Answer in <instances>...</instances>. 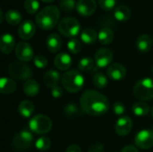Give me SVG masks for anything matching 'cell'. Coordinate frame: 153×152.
Segmentation results:
<instances>
[{
	"mask_svg": "<svg viewBox=\"0 0 153 152\" xmlns=\"http://www.w3.org/2000/svg\"><path fill=\"white\" fill-rule=\"evenodd\" d=\"M60 80L59 73L55 70H49L48 71L44 76H43V82L48 88H54L58 84V82Z\"/></svg>",
	"mask_w": 153,
	"mask_h": 152,
	"instance_id": "19",
	"label": "cell"
},
{
	"mask_svg": "<svg viewBox=\"0 0 153 152\" xmlns=\"http://www.w3.org/2000/svg\"><path fill=\"white\" fill-rule=\"evenodd\" d=\"M113 111L114 113L117 115V116H122L126 111V108H125V105L120 102V101H117L114 104V107H113Z\"/></svg>",
	"mask_w": 153,
	"mask_h": 152,
	"instance_id": "38",
	"label": "cell"
},
{
	"mask_svg": "<svg viewBox=\"0 0 153 152\" xmlns=\"http://www.w3.org/2000/svg\"><path fill=\"white\" fill-rule=\"evenodd\" d=\"M33 63L36 65V67L41 69V68H45L48 65V59L41 55H38L33 58Z\"/></svg>",
	"mask_w": 153,
	"mask_h": 152,
	"instance_id": "37",
	"label": "cell"
},
{
	"mask_svg": "<svg viewBox=\"0 0 153 152\" xmlns=\"http://www.w3.org/2000/svg\"><path fill=\"white\" fill-rule=\"evenodd\" d=\"M133 112L137 116H146L150 112V107L144 101H137L133 106Z\"/></svg>",
	"mask_w": 153,
	"mask_h": 152,
	"instance_id": "28",
	"label": "cell"
},
{
	"mask_svg": "<svg viewBox=\"0 0 153 152\" xmlns=\"http://www.w3.org/2000/svg\"><path fill=\"white\" fill-rule=\"evenodd\" d=\"M152 117H153V107L152 108Z\"/></svg>",
	"mask_w": 153,
	"mask_h": 152,
	"instance_id": "44",
	"label": "cell"
},
{
	"mask_svg": "<svg viewBox=\"0 0 153 152\" xmlns=\"http://www.w3.org/2000/svg\"><path fill=\"white\" fill-rule=\"evenodd\" d=\"M76 11L82 16H90L96 11L97 4L95 0H79L76 4Z\"/></svg>",
	"mask_w": 153,
	"mask_h": 152,
	"instance_id": "12",
	"label": "cell"
},
{
	"mask_svg": "<svg viewBox=\"0 0 153 152\" xmlns=\"http://www.w3.org/2000/svg\"><path fill=\"white\" fill-rule=\"evenodd\" d=\"M98 2L100 7L105 11L112 10L117 4V0H98Z\"/></svg>",
	"mask_w": 153,
	"mask_h": 152,
	"instance_id": "36",
	"label": "cell"
},
{
	"mask_svg": "<svg viewBox=\"0 0 153 152\" xmlns=\"http://www.w3.org/2000/svg\"><path fill=\"white\" fill-rule=\"evenodd\" d=\"M14 45H15V39L12 34L5 33L1 37L0 49L3 54L8 55L12 53V51L14 48Z\"/></svg>",
	"mask_w": 153,
	"mask_h": 152,
	"instance_id": "16",
	"label": "cell"
},
{
	"mask_svg": "<svg viewBox=\"0 0 153 152\" xmlns=\"http://www.w3.org/2000/svg\"><path fill=\"white\" fill-rule=\"evenodd\" d=\"M135 145L143 150H148L153 146V132L149 129L140 131L134 138Z\"/></svg>",
	"mask_w": 153,
	"mask_h": 152,
	"instance_id": "9",
	"label": "cell"
},
{
	"mask_svg": "<svg viewBox=\"0 0 153 152\" xmlns=\"http://www.w3.org/2000/svg\"><path fill=\"white\" fill-rule=\"evenodd\" d=\"M22 16L20 13V12L17 10H13V9L6 11L5 14H4V19H5L6 22L12 26L19 24L22 21Z\"/></svg>",
	"mask_w": 153,
	"mask_h": 152,
	"instance_id": "26",
	"label": "cell"
},
{
	"mask_svg": "<svg viewBox=\"0 0 153 152\" xmlns=\"http://www.w3.org/2000/svg\"><path fill=\"white\" fill-rule=\"evenodd\" d=\"M51 93H52V96L54 98H56V99L60 98V97L63 96V89L60 86L56 85V86H55L54 88L51 89Z\"/></svg>",
	"mask_w": 153,
	"mask_h": 152,
	"instance_id": "39",
	"label": "cell"
},
{
	"mask_svg": "<svg viewBox=\"0 0 153 152\" xmlns=\"http://www.w3.org/2000/svg\"><path fill=\"white\" fill-rule=\"evenodd\" d=\"M152 39L147 34H142V35H140L138 37L137 40H136L137 48L141 52H143V53L148 52L152 48Z\"/></svg>",
	"mask_w": 153,
	"mask_h": 152,
	"instance_id": "20",
	"label": "cell"
},
{
	"mask_svg": "<svg viewBox=\"0 0 153 152\" xmlns=\"http://www.w3.org/2000/svg\"><path fill=\"white\" fill-rule=\"evenodd\" d=\"M30 129L37 134L48 133L52 128V121L46 115H36L29 122Z\"/></svg>",
	"mask_w": 153,
	"mask_h": 152,
	"instance_id": "5",
	"label": "cell"
},
{
	"mask_svg": "<svg viewBox=\"0 0 153 152\" xmlns=\"http://www.w3.org/2000/svg\"><path fill=\"white\" fill-rule=\"evenodd\" d=\"M104 151V146L102 145V143H95L93 145L91 146V148L89 149L88 152H103Z\"/></svg>",
	"mask_w": 153,
	"mask_h": 152,
	"instance_id": "40",
	"label": "cell"
},
{
	"mask_svg": "<svg viewBox=\"0 0 153 152\" xmlns=\"http://www.w3.org/2000/svg\"><path fill=\"white\" fill-rule=\"evenodd\" d=\"M82 110L94 116H99L106 114L109 108L108 99L101 93L89 90L83 92L80 99Z\"/></svg>",
	"mask_w": 153,
	"mask_h": 152,
	"instance_id": "1",
	"label": "cell"
},
{
	"mask_svg": "<svg viewBox=\"0 0 153 152\" xmlns=\"http://www.w3.org/2000/svg\"><path fill=\"white\" fill-rule=\"evenodd\" d=\"M59 17V9L56 5H48L37 13L36 23L42 30H51L57 24Z\"/></svg>",
	"mask_w": 153,
	"mask_h": 152,
	"instance_id": "2",
	"label": "cell"
},
{
	"mask_svg": "<svg viewBox=\"0 0 153 152\" xmlns=\"http://www.w3.org/2000/svg\"><path fill=\"white\" fill-rule=\"evenodd\" d=\"M16 90V83L13 79L3 77L0 81V91L3 94H11Z\"/></svg>",
	"mask_w": 153,
	"mask_h": 152,
	"instance_id": "21",
	"label": "cell"
},
{
	"mask_svg": "<svg viewBox=\"0 0 153 152\" xmlns=\"http://www.w3.org/2000/svg\"><path fill=\"white\" fill-rule=\"evenodd\" d=\"M18 111L22 116L29 118L32 116L34 112V105L29 100H23L19 104Z\"/></svg>",
	"mask_w": 153,
	"mask_h": 152,
	"instance_id": "23",
	"label": "cell"
},
{
	"mask_svg": "<svg viewBox=\"0 0 153 152\" xmlns=\"http://www.w3.org/2000/svg\"><path fill=\"white\" fill-rule=\"evenodd\" d=\"M114 16L119 22L127 21L131 16V12H130L129 7H127L126 5H122V4L117 6L114 11Z\"/></svg>",
	"mask_w": 153,
	"mask_h": 152,
	"instance_id": "24",
	"label": "cell"
},
{
	"mask_svg": "<svg viewBox=\"0 0 153 152\" xmlns=\"http://www.w3.org/2000/svg\"><path fill=\"white\" fill-rule=\"evenodd\" d=\"M65 114L71 117V116H76L78 115H81V111L80 109L78 108V107L75 105V104H73V103H70V104H67L65 108Z\"/></svg>",
	"mask_w": 153,
	"mask_h": 152,
	"instance_id": "35",
	"label": "cell"
},
{
	"mask_svg": "<svg viewBox=\"0 0 153 152\" xmlns=\"http://www.w3.org/2000/svg\"><path fill=\"white\" fill-rule=\"evenodd\" d=\"M23 91L29 97H35L39 91V85L34 80H28L23 85Z\"/></svg>",
	"mask_w": 153,
	"mask_h": 152,
	"instance_id": "25",
	"label": "cell"
},
{
	"mask_svg": "<svg viewBox=\"0 0 153 152\" xmlns=\"http://www.w3.org/2000/svg\"><path fill=\"white\" fill-rule=\"evenodd\" d=\"M61 82L65 90L68 92L76 93L82 90L84 84V77L79 71L70 70L62 75Z\"/></svg>",
	"mask_w": 153,
	"mask_h": 152,
	"instance_id": "3",
	"label": "cell"
},
{
	"mask_svg": "<svg viewBox=\"0 0 153 152\" xmlns=\"http://www.w3.org/2000/svg\"><path fill=\"white\" fill-rule=\"evenodd\" d=\"M76 2L75 0H61L60 1V8L65 13H71L74 7H76Z\"/></svg>",
	"mask_w": 153,
	"mask_h": 152,
	"instance_id": "33",
	"label": "cell"
},
{
	"mask_svg": "<svg viewBox=\"0 0 153 152\" xmlns=\"http://www.w3.org/2000/svg\"><path fill=\"white\" fill-rule=\"evenodd\" d=\"M7 72L13 79L19 81H28L32 74L31 68L23 62L11 63L7 68Z\"/></svg>",
	"mask_w": 153,
	"mask_h": 152,
	"instance_id": "6",
	"label": "cell"
},
{
	"mask_svg": "<svg viewBox=\"0 0 153 152\" xmlns=\"http://www.w3.org/2000/svg\"><path fill=\"white\" fill-rule=\"evenodd\" d=\"M98 39L102 45H108L114 39V32L111 29L105 27L102 28L98 34Z\"/></svg>",
	"mask_w": 153,
	"mask_h": 152,
	"instance_id": "22",
	"label": "cell"
},
{
	"mask_svg": "<svg viewBox=\"0 0 153 152\" xmlns=\"http://www.w3.org/2000/svg\"><path fill=\"white\" fill-rule=\"evenodd\" d=\"M92 82H93L94 86L97 87L98 89H104L108 83L107 76L102 73H97L94 75Z\"/></svg>",
	"mask_w": 153,
	"mask_h": 152,
	"instance_id": "30",
	"label": "cell"
},
{
	"mask_svg": "<svg viewBox=\"0 0 153 152\" xmlns=\"http://www.w3.org/2000/svg\"><path fill=\"white\" fill-rule=\"evenodd\" d=\"M98 34L93 28H86L81 33V39L85 44H92L97 40Z\"/></svg>",
	"mask_w": 153,
	"mask_h": 152,
	"instance_id": "27",
	"label": "cell"
},
{
	"mask_svg": "<svg viewBox=\"0 0 153 152\" xmlns=\"http://www.w3.org/2000/svg\"><path fill=\"white\" fill-rule=\"evenodd\" d=\"M121 152H139L138 150L136 149V147L133 146V145H127L126 146Z\"/></svg>",
	"mask_w": 153,
	"mask_h": 152,
	"instance_id": "42",
	"label": "cell"
},
{
	"mask_svg": "<svg viewBox=\"0 0 153 152\" xmlns=\"http://www.w3.org/2000/svg\"><path fill=\"white\" fill-rule=\"evenodd\" d=\"M132 127H133L132 119L130 117H128V116H123L117 121L115 130H116V133L118 135L126 136L131 132Z\"/></svg>",
	"mask_w": 153,
	"mask_h": 152,
	"instance_id": "13",
	"label": "cell"
},
{
	"mask_svg": "<svg viewBox=\"0 0 153 152\" xmlns=\"http://www.w3.org/2000/svg\"><path fill=\"white\" fill-rule=\"evenodd\" d=\"M66 152H82V149L77 144H72L66 149Z\"/></svg>",
	"mask_w": 153,
	"mask_h": 152,
	"instance_id": "41",
	"label": "cell"
},
{
	"mask_svg": "<svg viewBox=\"0 0 153 152\" xmlns=\"http://www.w3.org/2000/svg\"><path fill=\"white\" fill-rule=\"evenodd\" d=\"M35 146L39 151H47L51 147V140L46 136L39 137L36 141Z\"/></svg>",
	"mask_w": 153,
	"mask_h": 152,
	"instance_id": "31",
	"label": "cell"
},
{
	"mask_svg": "<svg viewBox=\"0 0 153 152\" xmlns=\"http://www.w3.org/2000/svg\"><path fill=\"white\" fill-rule=\"evenodd\" d=\"M33 142V135L27 130L21 131L13 139V148L17 151H24L30 148Z\"/></svg>",
	"mask_w": 153,
	"mask_h": 152,
	"instance_id": "8",
	"label": "cell"
},
{
	"mask_svg": "<svg viewBox=\"0 0 153 152\" xmlns=\"http://www.w3.org/2000/svg\"><path fill=\"white\" fill-rule=\"evenodd\" d=\"M59 32L65 37H74L78 35L81 30L80 22L74 17H66L58 23Z\"/></svg>",
	"mask_w": 153,
	"mask_h": 152,
	"instance_id": "7",
	"label": "cell"
},
{
	"mask_svg": "<svg viewBox=\"0 0 153 152\" xmlns=\"http://www.w3.org/2000/svg\"><path fill=\"white\" fill-rule=\"evenodd\" d=\"M63 41L61 37L56 34V33H52L48 37L47 39V47L48 49L52 52V53H56L57 51L60 50L61 47H62Z\"/></svg>",
	"mask_w": 153,
	"mask_h": 152,
	"instance_id": "18",
	"label": "cell"
},
{
	"mask_svg": "<svg viewBox=\"0 0 153 152\" xmlns=\"http://www.w3.org/2000/svg\"><path fill=\"white\" fill-rule=\"evenodd\" d=\"M95 61L91 57H83L78 63V68L82 72H90L95 67Z\"/></svg>",
	"mask_w": 153,
	"mask_h": 152,
	"instance_id": "29",
	"label": "cell"
},
{
	"mask_svg": "<svg viewBox=\"0 0 153 152\" xmlns=\"http://www.w3.org/2000/svg\"><path fill=\"white\" fill-rule=\"evenodd\" d=\"M72 63H73L72 58H71L70 55H68L67 53L57 54L54 60V64H55L56 67L61 71L69 69L70 66L72 65Z\"/></svg>",
	"mask_w": 153,
	"mask_h": 152,
	"instance_id": "17",
	"label": "cell"
},
{
	"mask_svg": "<svg viewBox=\"0 0 153 152\" xmlns=\"http://www.w3.org/2000/svg\"><path fill=\"white\" fill-rule=\"evenodd\" d=\"M107 73L109 79L113 81H121L126 74V69L123 65L115 63L108 66Z\"/></svg>",
	"mask_w": 153,
	"mask_h": 152,
	"instance_id": "14",
	"label": "cell"
},
{
	"mask_svg": "<svg viewBox=\"0 0 153 152\" xmlns=\"http://www.w3.org/2000/svg\"><path fill=\"white\" fill-rule=\"evenodd\" d=\"M113 60V53L108 48H100L95 53V63L98 67L104 68L111 64Z\"/></svg>",
	"mask_w": 153,
	"mask_h": 152,
	"instance_id": "11",
	"label": "cell"
},
{
	"mask_svg": "<svg viewBox=\"0 0 153 152\" xmlns=\"http://www.w3.org/2000/svg\"><path fill=\"white\" fill-rule=\"evenodd\" d=\"M35 30H36V29H35L34 23L30 20H26L19 27L18 34L21 39L27 40V39H31L34 36Z\"/></svg>",
	"mask_w": 153,
	"mask_h": 152,
	"instance_id": "15",
	"label": "cell"
},
{
	"mask_svg": "<svg viewBox=\"0 0 153 152\" xmlns=\"http://www.w3.org/2000/svg\"><path fill=\"white\" fill-rule=\"evenodd\" d=\"M15 55L17 56V58L23 63L29 62L30 61L34 56L33 53V49L31 47V46L30 44H28L27 42H23L21 41L19 42L16 47H15Z\"/></svg>",
	"mask_w": 153,
	"mask_h": 152,
	"instance_id": "10",
	"label": "cell"
},
{
	"mask_svg": "<svg viewBox=\"0 0 153 152\" xmlns=\"http://www.w3.org/2000/svg\"><path fill=\"white\" fill-rule=\"evenodd\" d=\"M39 7V3L38 0H25L24 2V8L25 10L30 13H36V12H38Z\"/></svg>",
	"mask_w": 153,
	"mask_h": 152,
	"instance_id": "32",
	"label": "cell"
},
{
	"mask_svg": "<svg viewBox=\"0 0 153 152\" xmlns=\"http://www.w3.org/2000/svg\"><path fill=\"white\" fill-rule=\"evenodd\" d=\"M43 2H45V3H50V2H53V1H55V0H42Z\"/></svg>",
	"mask_w": 153,
	"mask_h": 152,
	"instance_id": "43",
	"label": "cell"
},
{
	"mask_svg": "<svg viewBox=\"0 0 153 152\" xmlns=\"http://www.w3.org/2000/svg\"><path fill=\"white\" fill-rule=\"evenodd\" d=\"M67 47L69 51L73 54H78L82 49V44L81 42L76 39H72L67 43Z\"/></svg>",
	"mask_w": 153,
	"mask_h": 152,
	"instance_id": "34",
	"label": "cell"
},
{
	"mask_svg": "<svg viewBox=\"0 0 153 152\" xmlns=\"http://www.w3.org/2000/svg\"><path fill=\"white\" fill-rule=\"evenodd\" d=\"M152 73H153V67H152Z\"/></svg>",
	"mask_w": 153,
	"mask_h": 152,
	"instance_id": "45",
	"label": "cell"
},
{
	"mask_svg": "<svg viewBox=\"0 0 153 152\" xmlns=\"http://www.w3.org/2000/svg\"><path fill=\"white\" fill-rule=\"evenodd\" d=\"M134 96L141 101L153 99V79L144 78L139 80L134 87Z\"/></svg>",
	"mask_w": 153,
	"mask_h": 152,
	"instance_id": "4",
	"label": "cell"
}]
</instances>
